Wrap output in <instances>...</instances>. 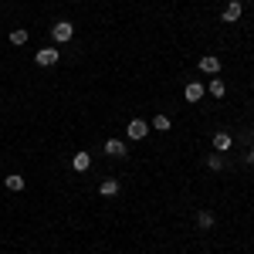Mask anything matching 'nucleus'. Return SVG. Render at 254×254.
I'll list each match as a JSON object with an SVG mask.
<instances>
[{
    "label": "nucleus",
    "instance_id": "1",
    "mask_svg": "<svg viewBox=\"0 0 254 254\" xmlns=\"http://www.w3.org/2000/svg\"><path fill=\"white\" fill-rule=\"evenodd\" d=\"M58 58H61L58 48H41L38 55H34V61H38L41 68H51V64H58Z\"/></svg>",
    "mask_w": 254,
    "mask_h": 254
},
{
    "label": "nucleus",
    "instance_id": "2",
    "mask_svg": "<svg viewBox=\"0 0 254 254\" xmlns=\"http://www.w3.org/2000/svg\"><path fill=\"white\" fill-rule=\"evenodd\" d=\"M126 136H129V139H146V136H149V122H142V119H132V122L126 126Z\"/></svg>",
    "mask_w": 254,
    "mask_h": 254
},
{
    "label": "nucleus",
    "instance_id": "3",
    "mask_svg": "<svg viewBox=\"0 0 254 254\" xmlns=\"http://www.w3.org/2000/svg\"><path fill=\"white\" fill-rule=\"evenodd\" d=\"M51 34H55V41H58V44H64V41H71V34H75V27H71L68 20H55Z\"/></svg>",
    "mask_w": 254,
    "mask_h": 254
},
{
    "label": "nucleus",
    "instance_id": "4",
    "mask_svg": "<svg viewBox=\"0 0 254 254\" xmlns=\"http://www.w3.org/2000/svg\"><path fill=\"white\" fill-rule=\"evenodd\" d=\"M241 14H244V3H227L224 7V14H220V20H227V24H234V20H241Z\"/></svg>",
    "mask_w": 254,
    "mask_h": 254
},
{
    "label": "nucleus",
    "instance_id": "5",
    "mask_svg": "<svg viewBox=\"0 0 254 254\" xmlns=\"http://www.w3.org/2000/svg\"><path fill=\"white\" fill-rule=\"evenodd\" d=\"M200 71H203V75H220V58H217V55L200 58Z\"/></svg>",
    "mask_w": 254,
    "mask_h": 254
},
{
    "label": "nucleus",
    "instance_id": "6",
    "mask_svg": "<svg viewBox=\"0 0 254 254\" xmlns=\"http://www.w3.org/2000/svg\"><path fill=\"white\" fill-rule=\"evenodd\" d=\"M203 92H207V88H203L200 81H190V85L183 88V98H187V102H200V98H203Z\"/></svg>",
    "mask_w": 254,
    "mask_h": 254
},
{
    "label": "nucleus",
    "instance_id": "7",
    "mask_svg": "<svg viewBox=\"0 0 254 254\" xmlns=\"http://www.w3.org/2000/svg\"><path fill=\"white\" fill-rule=\"evenodd\" d=\"M105 153L116 156V159H122L126 156V142H122V139H105Z\"/></svg>",
    "mask_w": 254,
    "mask_h": 254
},
{
    "label": "nucleus",
    "instance_id": "8",
    "mask_svg": "<svg viewBox=\"0 0 254 254\" xmlns=\"http://www.w3.org/2000/svg\"><path fill=\"white\" fill-rule=\"evenodd\" d=\"M3 187H7L10 193H20V190L27 187V180H24V176H20V173H10V176H7V180H3Z\"/></svg>",
    "mask_w": 254,
    "mask_h": 254
},
{
    "label": "nucleus",
    "instance_id": "9",
    "mask_svg": "<svg viewBox=\"0 0 254 254\" xmlns=\"http://www.w3.org/2000/svg\"><path fill=\"white\" fill-rule=\"evenodd\" d=\"M71 166H75V170H78V173H85V170H88V166H92V156H88V153H85V149H81V153H75V156H71Z\"/></svg>",
    "mask_w": 254,
    "mask_h": 254
},
{
    "label": "nucleus",
    "instance_id": "10",
    "mask_svg": "<svg viewBox=\"0 0 254 254\" xmlns=\"http://www.w3.org/2000/svg\"><path fill=\"white\" fill-rule=\"evenodd\" d=\"M98 193H102V196H116L119 193V180H112V176L102 180V183H98Z\"/></svg>",
    "mask_w": 254,
    "mask_h": 254
},
{
    "label": "nucleus",
    "instance_id": "11",
    "mask_svg": "<svg viewBox=\"0 0 254 254\" xmlns=\"http://www.w3.org/2000/svg\"><path fill=\"white\" fill-rule=\"evenodd\" d=\"M231 142H234V139L227 136V132H217V136H214V149H217V153H227Z\"/></svg>",
    "mask_w": 254,
    "mask_h": 254
},
{
    "label": "nucleus",
    "instance_id": "12",
    "mask_svg": "<svg viewBox=\"0 0 254 254\" xmlns=\"http://www.w3.org/2000/svg\"><path fill=\"white\" fill-rule=\"evenodd\" d=\"M196 224H200L203 231H210V227H214V214H210V210H200V214H196Z\"/></svg>",
    "mask_w": 254,
    "mask_h": 254
},
{
    "label": "nucleus",
    "instance_id": "13",
    "mask_svg": "<svg viewBox=\"0 0 254 254\" xmlns=\"http://www.w3.org/2000/svg\"><path fill=\"white\" fill-rule=\"evenodd\" d=\"M207 92H210L214 98H224V92H227V88H224V81H220V78H214L210 85H207Z\"/></svg>",
    "mask_w": 254,
    "mask_h": 254
},
{
    "label": "nucleus",
    "instance_id": "14",
    "mask_svg": "<svg viewBox=\"0 0 254 254\" xmlns=\"http://www.w3.org/2000/svg\"><path fill=\"white\" fill-rule=\"evenodd\" d=\"M149 129H159V132H166V129H170V119H166V116H156Z\"/></svg>",
    "mask_w": 254,
    "mask_h": 254
},
{
    "label": "nucleus",
    "instance_id": "15",
    "mask_svg": "<svg viewBox=\"0 0 254 254\" xmlns=\"http://www.w3.org/2000/svg\"><path fill=\"white\" fill-rule=\"evenodd\" d=\"M10 44H27V31H24V27H17V31L10 34Z\"/></svg>",
    "mask_w": 254,
    "mask_h": 254
},
{
    "label": "nucleus",
    "instance_id": "16",
    "mask_svg": "<svg viewBox=\"0 0 254 254\" xmlns=\"http://www.w3.org/2000/svg\"><path fill=\"white\" fill-rule=\"evenodd\" d=\"M207 166H210V170H220V166H224V159L214 153V156H207Z\"/></svg>",
    "mask_w": 254,
    "mask_h": 254
},
{
    "label": "nucleus",
    "instance_id": "17",
    "mask_svg": "<svg viewBox=\"0 0 254 254\" xmlns=\"http://www.w3.org/2000/svg\"><path fill=\"white\" fill-rule=\"evenodd\" d=\"M244 159H248V163L254 166V149H248V156H244Z\"/></svg>",
    "mask_w": 254,
    "mask_h": 254
}]
</instances>
